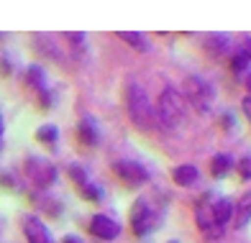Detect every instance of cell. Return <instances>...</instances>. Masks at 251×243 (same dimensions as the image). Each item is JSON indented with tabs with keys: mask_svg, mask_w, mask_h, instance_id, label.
<instances>
[{
	"mask_svg": "<svg viewBox=\"0 0 251 243\" xmlns=\"http://www.w3.org/2000/svg\"><path fill=\"white\" fill-rule=\"evenodd\" d=\"M90 233L100 241H116L121 236V223L113 220L110 215H95L90 223Z\"/></svg>",
	"mask_w": 251,
	"mask_h": 243,
	"instance_id": "cell-7",
	"label": "cell"
},
{
	"mask_svg": "<svg viewBox=\"0 0 251 243\" xmlns=\"http://www.w3.org/2000/svg\"><path fill=\"white\" fill-rule=\"evenodd\" d=\"M231 169H233V156H231V154H215V156H213V161H210V174H213L215 179L226 177Z\"/></svg>",
	"mask_w": 251,
	"mask_h": 243,
	"instance_id": "cell-13",
	"label": "cell"
},
{
	"mask_svg": "<svg viewBox=\"0 0 251 243\" xmlns=\"http://www.w3.org/2000/svg\"><path fill=\"white\" fill-rule=\"evenodd\" d=\"M67 39H70L72 44H82V41H85L82 33H67Z\"/></svg>",
	"mask_w": 251,
	"mask_h": 243,
	"instance_id": "cell-25",
	"label": "cell"
},
{
	"mask_svg": "<svg viewBox=\"0 0 251 243\" xmlns=\"http://www.w3.org/2000/svg\"><path fill=\"white\" fill-rule=\"evenodd\" d=\"M64 243H82V241H79L77 236H67V238H64Z\"/></svg>",
	"mask_w": 251,
	"mask_h": 243,
	"instance_id": "cell-26",
	"label": "cell"
},
{
	"mask_svg": "<svg viewBox=\"0 0 251 243\" xmlns=\"http://www.w3.org/2000/svg\"><path fill=\"white\" fill-rule=\"evenodd\" d=\"M202 46H205L210 54H223L228 46H231V39H228L226 33H210V36L202 39Z\"/></svg>",
	"mask_w": 251,
	"mask_h": 243,
	"instance_id": "cell-14",
	"label": "cell"
},
{
	"mask_svg": "<svg viewBox=\"0 0 251 243\" xmlns=\"http://www.w3.org/2000/svg\"><path fill=\"white\" fill-rule=\"evenodd\" d=\"M126 108H128V115L131 121L139 125V128H151L154 121H156V113H154V105L146 97V92L141 90V85H126Z\"/></svg>",
	"mask_w": 251,
	"mask_h": 243,
	"instance_id": "cell-1",
	"label": "cell"
},
{
	"mask_svg": "<svg viewBox=\"0 0 251 243\" xmlns=\"http://www.w3.org/2000/svg\"><path fill=\"white\" fill-rule=\"evenodd\" d=\"M118 39L121 41H126V44H131V46H136V49H149V41H146V36L144 33H136V31H121L118 33Z\"/></svg>",
	"mask_w": 251,
	"mask_h": 243,
	"instance_id": "cell-16",
	"label": "cell"
},
{
	"mask_svg": "<svg viewBox=\"0 0 251 243\" xmlns=\"http://www.w3.org/2000/svg\"><path fill=\"white\" fill-rule=\"evenodd\" d=\"M0 136H3V118H0Z\"/></svg>",
	"mask_w": 251,
	"mask_h": 243,
	"instance_id": "cell-28",
	"label": "cell"
},
{
	"mask_svg": "<svg viewBox=\"0 0 251 243\" xmlns=\"http://www.w3.org/2000/svg\"><path fill=\"white\" fill-rule=\"evenodd\" d=\"M26 171L28 177L39 184V187H51L54 179H56V169L49 164L47 159H39V156H31L26 161Z\"/></svg>",
	"mask_w": 251,
	"mask_h": 243,
	"instance_id": "cell-6",
	"label": "cell"
},
{
	"mask_svg": "<svg viewBox=\"0 0 251 243\" xmlns=\"http://www.w3.org/2000/svg\"><path fill=\"white\" fill-rule=\"evenodd\" d=\"M251 220V192H246L241 200H238V207H236V225H246Z\"/></svg>",
	"mask_w": 251,
	"mask_h": 243,
	"instance_id": "cell-15",
	"label": "cell"
},
{
	"mask_svg": "<svg viewBox=\"0 0 251 243\" xmlns=\"http://www.w3.org/2000/svg\"><path fill=\"white\" fill-rule=\"evenodd\" d=\"M241 108H244V115H246L249 123H251V97H244L241 100Z\"/></svg>",
	"mask_w": 251,
	"mask_h": 243,
	"instance_id": "cell-23",
	"label": "cell"
},
{
	"mask_svg": "<svg viewBox=\"0 0 251 243\" xmlns=\"http://www.w3.org/2000/svg\"><path fill=\"white\" fill-rule=\"evenodd\" d=\"M28 82L33 87H44V82H47V77H44V69L39 64H31L28 67Z\"/></svg>",
	"mask_w": 251,
	"mask_h": 243,
	"instance_id": "cell-20",
	"label": "cell"
},
{
	"mask_svg": "<svg viewBox=\"0 0 251 243\" xmlns=\"http://www.w3.org/2000/svg\"><path fill=\"white\" fill-rule=\"evenodd\" d=\"M172 177H175V182L179 184V187H192V184H198L200 171H198V167H192V164H182V167H175Z\"/></svg>",
	"mask_w": 251,
	"mask_h": 243,
	"instance_id": "cell-12",
	"label": "cell"
},
{
	"mask_svg": "<svg viewBox=\"0 0 251 243\" xmlns=\"http://www.w3.org/2000/svg\"><path fill=\"white\" fill-rule=\"evenodd\" d=\"M36 138L41 144H49V146H54V141L59 138V128H56L54 123H47V125H41V128L36 131Z\"/></svg>",
	"mask_w": 251,
	"mask_h": 243,
	"instance_id": "cell-17",
	"label": "cell"
},
{
	"mask_svg": "<svg viewBox=\"0 0 251 243\" xmlns=\"http://www.w3.org/2000/svg\"><path fill=\"white\" fill-rule=\"evenodd\" d=\"M182 92H185V100L198 113H208L215 102V90L202 77H187L185 85H182Z\"/></svg>",
	"mask_w": 251,
	"mask_h": 243,
	"instance_id": "cell-3",
	"label": "cell"
},
{
	"mask_svg": "<svg viewBox=\"0 0 251 243\" xmlns=\"http://www.w3.org/2000/svg\"><path fill=\"white\" fill-rule=\"evenodd\" d=\"M67 171H70V177L75 184H79V187H85V184H90V177H87V169L82 164H77V161H72L70 167H67Z\"/></svg>",
	"mask_w": 251,
	"mask_h": 243,
	"instance_id": "cell-18",
	"label": "cell"
},
{
	"mask_svg": "<svg viewBox=\"0 0 251 243\" xmlns=\"http://www.w3.org/2000/svg\"><path fill=\"white\" fill-rule=\"evenodd\" d=\"M24 233H26L28 243H54L51 230L44 225V220L36 218V215H26L24 218Z\"/></svg>",
	"mask_w": 251,
	"mask_h": 243,
	"instance_id": "cell-8",
	"label": "cell"
},
{
	"mask_svg": "<svg viewBox=\"0 0 251 243\" xmlns=\"http://www.w3.org/2000/svg\"><path fill=\"white\" fill-rule=\"evenodd\" d=\"M246 51H249V56H251V41H249V49H246Z\"/></svg>",
	"mask_w": 251,
	"mask_h": 243,
	"instance_id": "cell-29",
	"label": "cell"
},
{
	"mask_svg": "<svg viewBox=\"0 0 251 243\" xmlns=\"http://www.w3.org/2000/svg\"><path fill=\"white\" fill-rule=\"evenodd\" d=\"M113 171H116V177L126 184V187H141V184L149 182V169L139 161H131V159H123V161H113Z\"/></svg>",
	"mask_w": 251,
	"mask_h": 243,
	"instance_id": "cell-5",
	"label": "cell"
},
{
	"mask_svg": "<svg viewBox=\"0 0 251 243\" xmlns=\"http://www.w3.org/2000/svg\"><path fill=\"white\" fill-rule=\"evenodd\" d=\"M210 213L215 218V223H218L221 228H226L228 223H231V218H233V202L228 197H218L210 205Z\"/></svg>",
	"mask_w": 251,
	"mask_h": 243,
	"instance_id": "cell-11",
	"label": "cell"
},
{
	"mask_svg": "<svg viewBox=\"0 0 251 243\" xmlns=\"http://www.w3.org/2000/svg\"><path fill=\"white\" fill-rule=\"evenodd\" d=\"M77 136H79V141H82L85 146H98L102 141V136H100V125L98 121L93 118V115H82L77 123Z\"/></svg>",
	"mask_w": 251,
	"mask_h": 243,
	"instance_id": "cell-9",
	"label": "cell"
},
{
	"mask_svg": "<svg viewBox=\"0 0 251 243\" xmlns=\"http://www.w3.org/2000/svg\"><path fill=\"white\" fill-rule=\"evenodd\" d=\"M195 218H198V228H200V230H205L208 236L218 238V236L223 233V228H221L218 223H215V218H213V213H210V205H202V207H198Z\"/></svg>",
	"mask_w": 251,
	"mask_h": 243,
	"instance_id": "cell-10",
	"label": "cell"
},
{
	"mask_svg": "<svg viewBox=\"0 0 251 243\" xmlns=\"http://www.w3.org/2000/svg\"><path fill=\"white\" fill-rule=\"evenodd\" d=\"M238 174H241V179H251V154L241 156V161H238Z\"/></svg>",
	"mask_w": 251,
	"mask_h": 243,
	"instance_id": "cell-22",
	"label": "cell"
},
{
	"mask_svg": "<svg viewBox=\"0 0 251 243\" xmlns=\"http://www.w3.org/2000/svg\"><path fill=\"white\" fill-rule=\"evenodd\" d=\"M221 123L226 125V128H233V125H236V121H233L231 113H223V121H221Z\"/></svg>",
	"mask_w": 251,
	"mask_h": 243,
	"instance_id": "cell-24",
	"label": "cell"
},
{
	"mask_svg": "<svg viewBox=\"0 0 251 243\" xmlns=\"http://www.w3.org/2000/svg\"><path fill=\"white\" fill-rule=\"evenodd\" d=\"M167 243H179V241H167Z\"/></svg>",
	"mask_w": 251,
	"mask_h": 243,
	"instance_id": "cell-30",
	"label": "cell"
},
{
	"mask_svg": "<svg viewBox=\"0 0 251 243\" xmlns=\"http://www.w3.org/2000/svg\"><path fill=\"white\" fill-rule=\"evenodd\" d=\"M249 64H251V56H249V51L246 49H241V51H236L233 54V59H231V69L236 74H244L246 69H249Z\"/></svg>",
	"mask_w": 251,
	"mask_h": 243,
	"instance_id": "cell-19",
	"label": "cell"
},
{
	"mask_svg": "<svg viewBox=\"0 0 251 243\" xmlns=\"http://www.w3.org/2000/svg\"><path fill=\"white\" fill-rule=\"evenodd\" d=\"M246 90H249V95H251V72L246 74Z\"/></svg>",
	"mask_w": 251,
	"mask_h": 243,
	"instance_id": "cell-27",
	"label": "cell"
},
{
	"mask_svg": "<svg viewBox=\"0 0 251 243\" xmlns=\"http://www.w3.org/2000/svg\"><path fill=\"white\" fill-rule=\"evenodd\" d=\"M156 118L162 121L169 128H179L185 123V102H182V95L177 90L167 87L162 95H159V105H156Z\"/></svg>",
	"mask_w": 251,
	"mask_h": 243,
	"instance_id": "cell-2",
	"label": "cell"
},
{
	"mask_svg": "<svg viewBox=\"0 0 251 243\" xmlns=\"http://www.w3.org/2000/svg\"><path fill=\"white\" fill-rule=\"evenodd\" d=\"M82 194H85V200L98 202V200H102V194H105V192H102V187H98V184L90 182V184H85V187H82Z\"/></svg>",
	"mask_w": 251,
	"mask_h": 243,
	"instance_id": "cell-21",
	"label": "cell"
},
{
	"mask_svg": "<svg viewBox=\"0 0 251 243\" xmlns=\"http://www.w3.org/2000/svg\"><path fill=\"white\" fill-rule=\"evenodd\" d=\"M162 225V215L156 210H151V205L146 200H136L131 207V228H133V236H149Z\"/></svg>",
	"mask_w": 251,
	"mask_h": 243,
	"instance_id": "cell-4",
	"label": "cell"
}]
</instances>
